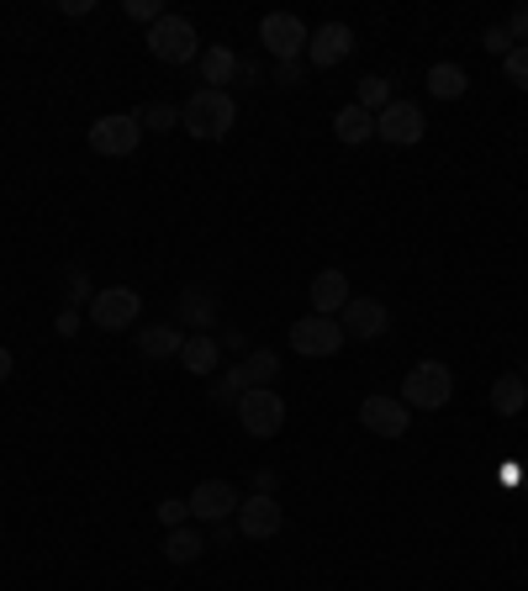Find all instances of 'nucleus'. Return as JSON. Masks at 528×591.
Segmentation results:
<instances>
[{
	"mask_svg": "<svg viewBox=\"0 0 528 591\" xmlns=\"http://www.w3.org/2000/svg\"><path fill=\"white\" fill-rule=\"evenodd\" d=\"M138 307H143V296H138L132 285H106V291H95V301H90V322L106 327V333H123V327L138 322Z\"/></svg>",
	"mask_w": 528,
	"mask_h": 591,
	"instance_id": "obj_7",
	"label": "nucleus"
},
{
	"mask_svg": "<svg viewBox=\"0 0 528 591\" xmlns=\"http://www.w3.org/2000/svg\"><path fill=\"white\" fill-rule=\"evenodd\" d=\"M281 523H285V513H281V502L275 497H248V502H239V534L244 539H275L281 534Z\"/></svg>",
	"mask_w": 528,
	"mask_h": 591,
	"instance_id": "obj_14",
	"label": "nucleus"
},
{
	"mask_svg": "<svg viewBox=\"0 0 528 591\" xmlns=\"http://www.w3.org/2000/svg\"><path fill=\"white\" fill-rule=\"evenodd\" d=\"M349 307V275L344 270H323V275L312 280V312L318 317H333Z\"/></svg>",
	"mask_w": 528,
	"mask_h": 591,
	"instance_id": "obj_15",
	"label": "nucleus"
},
{
	"mask_svg": "<svg viewBox=\"0 0 528 591\" xmlns=\"http://www.w3.org/2000/svg\"><path fill=\"white\" fill-rule=\"evenodd\" d=\"M138 143H143V121L138 117H101L90 127V149L101 158H127L138 154Z\"/></svg>",
	"mask_w": 528,
	"mask_h": 591,
	"instance_id": "obj_9",
	"label": "nucleus"
},
{
	"mask_svg": "<svg viewBox=\"0 0 528 591\" xmlns=\"http://www.w3.org/2000/svg\"><path fill=\"white\" fill-rule=\"evenodd\" d=\"M233 79H239V53H233L228 42L202 48V85L206 90H222V85H233Z\"/></svg>",
	"mask_w": 528,
	"mask_h": 591,
	"instance_id": "obj_16",
	"label": "nucleus"
},
{
	"mask_svg": "<svg viewBox=\"0 0 528 591\" xmlns=\"http://www.w3.org/2000/svg\"><path fill=\"white\" fill-rule=\"evenodd\" d=\"M233 534H239V523H211V539H206V550H228V544H233Z\"/></svg>",
	"mask_w": 528,
	"mask_h": 591,
	"instance_id": "obj_33",
	"label": "nucleus"
},
{
	"mask_svg": "<svg viewBox=\"0 0 528 591\" xmlns=\"http://www.w3.org/2000/svg\"><path fill=\"white\" fill-rule=\"evenodd\" d=\"M185 502H191V517H206V523H228V517H239V491H233L228 480H202Z\"/></svg>",
	"mask_w": 528,
	"mask_h": 591,
	"instance_id": "obj_13",
	"label": "nucleus"
},
{
	"mask_svg": "<svg viewBox=\"0 0 528 591\" xmlns=\"http://www.w3.org/2000/svg\"><path fill=\"white\" fill-rule=\"evenodd\" d=\"M502 69H507V79H513L518 90H528V48H513V53L502 59Z\"/></svg>",
	"mask_w": 528,
	"mask_h": 591,
	"instance_id": "obj_30",
	"label": "nucleus"
},
{
	"mask_svg": "<svg viewBox=\"0 0 528 591\" xmlns=\"http://www.w3.org/2000/svg\"><path fill=\"white\" fill-rule=\"evenodd\" d=\"M481 48H487V53H497V59H507V53H513L507 27H487V33H481Z\"/></svg>",
	"mask_w": 528,
	"mask_h": 591,
	"instance_id": "obj_31",
	"label": "nucleus"
},
{
	"mask_svg": "<svg viewBox=\"0 0 528 591\" xmlns=\"http://www.w3.org/2000/svg\"><path fill=\"white\" fill-rule=\"evenodd\" d=\"M507 38H513V48H528V5H518L507 16Z\"/></svg>",
	"mask_w": 528,
	"mask_h": 591,
	"instance_id": "obj_32",
	"label": "nucleus"
},
{
	"mask_svg": "<svg viewBox=\"0 0 528 591\" xmlns=\"http://www.w3.org/2000/svg\"><path fill=\"white\" fill-rule=\"evenodd\" d=\"M211 317H217V301L206 296L202 285L180 291V322H185V327H196V333H206V327H211Z\"/></svg>",
	"mask_w": 528,
	"mask_h": 591,
	"instance_id": "obj_22",
	"label": "nucleus"
},
{
	"mask_svg": "<svg viewBox=\"0 0 528 591\" xmlns=\"http://www.w3.org/2000/svg\"><path fill=\"white\" fill-rule=\"evenodd\" d=\"M275 370H281V355H275V349H254V355L244 359L248 386H265V381H275Z\"/></svg>",
	"mask_w": 528,
	"mask_h": 591,
	"instance_id": "obj_26",
	"label": "nucleus"
},
{
	"mask_svg": "<svg viewBox=\"0 0 528 591\" xmlns=\"http://www.w3.org/2000/svg\"><path fill=\"white\" fill-rule=\"evenodd\" d=\"M185 517H191V502H180V497H164V502H159V523H164V528H185Z\"/></svg>",
	"mask_w": 528,
	"mask_h": 591,
	"instance_id": "obj_29",
	"label": "nucleus"
},
{
	"mask_svg": "<svg viewBox=\"0 0 528 591\" xmlns=\"http://www.w3.org/2000/svg\"><path fill=\"white\" fill-rule=\"evenodd\" d=\"M123 11H127V22H149V27L164 16L159 0H123Z\"/></svg>",
	"mask_w": 528,
	"mask_h": 591,
	"instance_id": "obj_28",
	"label": "nucleus"
},
{
	"mask_svg": "<svg viewBox=\"0 0 528 591\" xmlns=\"http://www.w3.org/2000/svg\"><path fill=\"white\" fill-rule=\"evenodd\" d=\"M64 280H69V301H95V296H90V280H85L80 270H69Z\"/></svg>",
	"mask_w": 528,
	"mask_h": 591,
	"instance_id": "obj_35",
	"label": "nucleus"
},
{
	"mask_svg": "<svg viewBox=\"0 0 528 591\" xmlns=\"http://www.w3.org/2000/svg\"><path fill=\"white\" fill-rule=\"evenodd\" d=\"M333 132H338V143H349V149H360L375 138V117L360 112V106H344L338 117H333Z\"/></svg>",
	"mask_w": 528,
	"mask_h": 591,
	"instance_id": "obj_19",
	"label": "nucleus"
},
{
	"mask_svg": "<svg viewBox=\"0 0 528 591\" xmlns=\"http://www.w3.org/2000/svg\"><path fill=\"white\" fill-rule=\"evenodd\" d=\"M360 423L375 438H402L412 428V407H407L402 396H365L360 401Z\"/></svg>",
	"mask_w": 528,
	"mask_h": 591,
	"instance_id": "obj_10",
	"label": "nucleus"
},
{
	"mask_svg": "<svg viewBox=\"0 0 528 591\" xmlns=\"http://www.w3.org/2000/svg\"><path fill=\"white\" fill-rule=\"evenodd\" d=\"M338 317H344V338H360V344L381 338V333L391 327V307L375 301V296H349V307Z\"/></svg>",
	"mask_w": 528,
	"mask_h": 591,
	"instance_id": "obj_11",
	"label": "nucleus"
},
{
	"mask_svg": "<svg viewBox=\"0 0 528 591\" xmlns=\"http://www.w3.org/2000/svg\"><path fill=\"white\" fill-rule=\"evenodd\" d=\"M465 85H471V75H465L460 64H434V69H428V95H434V101H460Z\"/></svg>",
	"mask_w": 528,
	"mask_h": 591,
	"instance_id": "obj_21",
	"label": "nucleus"
},
{
	"mask_svg": "<svg viewBox=\"0 0 528 591\" xmlns=\"http://www.w3.org/2000/svg\"><path fill=\"white\" fill-rule=\"evenodd\" d=\"M222 344H228V349H248V333H239V327H228V333H222Z\"/></svg>",
	"mask_w": 528,
	"mask_h": 591,
	"instance_id": "obj_37",
	"label": "nucleus"
},
{
	"mask_svg": "<svg viewBox=\"0 0 528 591\" xmlns=\"http://www.w3.org/2000/svg\"><path fill=\"white\" fill-rule=\"evenodd\" d=\"M149 53H154L159 64H196V59H202V38H196V27H191L185 16H169V11H164L159 22L149 27Z\"/></svg>",
	"mask_w": 528,
	"mask_h": 591,
	"instance_id": "obj_2",
	"label": "nucleus"
},
{
	"mask_svg": "<svg viewBox=\"0 0 528 591\" xmlns=\"http://www.w3.org/2000/svg\"><path fill=\"white\" fill-rule=\"evenodd\" d=\"M423 106L417 101H391L381 117H375V138L381 143H391V149H412V143H423Z\"/></svg>",
	"mask_w": 528,
	"mask_h": 591,
	"instance_id": "obj_8",
	"label": "nucleus"
},
{
	"mask_svg": "<svg viewBox=\"0 0 528 591\" xmlns=\"http://www.w3.org/2000/svg\"><path fill=\"white\" fill-rule=\"evenodd\" d=\"M449 396H454V370L439 364V359H423V364H412L402 381V401L407 407H423V412H434V407H445Z\"/></svg>",
	"mask_w": 528,
	"mask_h": 591,
	"instance_id": "obj_3",
	"label": "nucleus"
},
{
	"mask_svg": "<svg viewBox=\"0 0 528 591\" xmlns=\"http://www.w3.org/2000/svg\"><path fill=\"white\" fill-rule=\"evenodd\" d=\"M254 486H259V491L270 497V491H275V471H254Z\"/></svg>",
	"mask_w": 528,
	"mask_h": 591,
	"instance_id": "obj_38",
	"label": "nucleus"
},
{
	"mask_svg": "<svg viewBox=\"0 0 528 591\" xmlns=\"http://www.w3.org/2000/svg\"><path fill=\"white\" fill-rule=\"evenodd\" d=\"M491 407H497V417H518L528 407V375H497L491 381Z\"/></svg>",
	"mask_w": 528,
	"mask_h": 591,
	"instance_id": "obj_17",
	"label": "nucleus"
},
{
	"mask_svg": "<svg viewBox=\"0 0 528 591\" xmlns=\"http://www.w3.org/2000/svg\"><path fill=\"white\" fill-rule=\"evenodd\" d=\"M233 121H239V106H233V95L228 90H196L185 106H180V127L191 132V138H202V143H222L228 132H233Z\"/></svg>",
	"mask_w": 528,
	"mask_h": 591,
	"instance_id": "obj_1",
	"label": "nucleus"
},
{
	"mask_svg": "<svg viewBox=\"0 0 528 591\" xmlns=\"http://www.w3.org/2000/svg\"><path fill=\"white\" fill-rule=\"evenodd\" d=\"M275 85H281V90L301 85V59H291V64H275Z\"/></svg>",
	"mask_w": 528,
	"mask_h": 591,
	"instance_id": "obj_34",
	"label": "nucleus"
},
{
	"mask_svg": "<svg viewBox=\"0 0 528 591\" xmlns=\"http://www.w3.org/2000/svg\"><path fill=\"white\" fill-rule=\"evenodd\" d=\"M180 349H185V338H180V327H169V322H154V327L138 333V355L143 359H175Z\"/></svg>",
	"mask_w": 528,
	"mask_h": 591,
	"instance_id": "obj_18",
	"label": "nucleus"
},
{
	"mask_svg": "<svg viewBox=\"0 0 528 591\" xmlns=\"http://www.w3.org/2000/svg\"><path fill=\"white\" fill-rule=\"evenodd\" d=\"M360 112H370V117H381L386 106H391V79H381V75H365L360 79V101H355Z\"/></svg>",
	"mask_w": 528,
	"mask_h": 591,
	"instance_id": "obj_25",
	"label": "nucleus"
},
{
	"mask_svg": "<svg viewBox=\"0 0 528 591\" xmlns=\"http://www.w3.org/2000/svg\"><path fill=\"white\" fill-rule=\"evenodd\" d=\"M138 121H143V132H175V127H180V112H175L169 101H154V106L138 112Z\"/></svg>",
	"mask_w": 528,
	"mask_h": 591,
	"instance_id": "obj_27",
	"label": "nucleus"
},
{
	"mask_svg": "<svg viewBox=\"0 0 528 591\" xmlns=\"http://www.w3.org/2000/svg\"><path fill=\"white\" fill-rule=\"evenodd\" d=\"M244 391H248L244 364H233V370H222V375L211 381V401H217V407H239V396Z\"/></svg>",
	"mask_w": 528,
	"mask_h": 591,
	"instance_id": "obj_24",
	"label": "nucleus"
},
{
	"mask_svg": "<svg viewBox=\"0 0 528 591\" xmlns=\"http://www.w3.org/2000/svg\"><path fill=\"white\" fill-rule=\"evenodd\" d=\"M0 381H11V349L0 344Z\"/></svg>",
	"mask_w": 528,
	"mask_h": 591,
	"instance_id": "obj_39",
	"label": "nucleus"
},
{
	"mask_svg": "<svg viewBox=\"0 0 528 591\" xmlns=\"http://www.w3.org/2000/svg\"><path fill=\"white\" fill-rule=\"evenodd\" d=\"M59 333L75 338V333H80V312H59Z\"/></svg>",
	"mask_w": 528,
	"mask_h": 591,
	"instance_id": "obj_36",
	"label": "nucleus"
},
{
	"mask_svg": "<svg viewBox=\"0 0 528 591\" xmlns=\"http://www.w3.org/2000/svg\"><path fill=\"white\" fill-rule=\"evenodd\" d=\"M217 355H222V338H206V333H196V338H185L180 364H185L191 375H211V370H217Z\"/></svg>",
	"mask_w": 528,
	"mask_h": 591,
	"instance_id": "obj_20",
	"label": "nucleus"
},
{
	"mask_svg": "<svg viewBox=\"0 0 528 591\" xmlns=\"http://www.w3.org/2000/svg\"><path fill=\"white\" fill-rule=\"evenodd\" d=\"M291 349L307 359H333L344 349V322L338 317H301V322H291Z\"/></svg>",
	"mask_w": 528,
	"mask_h": 591,
	"instance_id": "obj_5",
	"label": "nucleus"
},
{
	"mask_svg": "<svg viewBox=\"0 0 528 591\" xmlns=\"http://www.w3.org/2000/svg\"><path fill=\"white\" fill-rule=\"evenodd\" d=\"M206 539L196 528H169V539H164V560L169 565H191V560H202Z\"/></svg>",
	"mask_w": 528,
	"mask_h": 591,
	"instance_id": "obj_23",
	"label": "nucleus"
},
{
	"mask_svg": "<svg viewBox=\"0 0 528 591\" xmlns=\"http://www.w3.org/2000/svg\"><path fill=\"white\" fill-rule=\"evenodd\" d=\"M239 423H244L254 438H275L285 428V401L270 386H248L239 396Z\"/></svg>",
	"mask_w": 528,
	"mask_h": 591,
	"instance_id": "obj_6",
	"label": "nucleus"
},
{
	"mask_svg": "<svg viewBox=\"0 0 528 591\" xmlns=\"http://www.w3.org/2000/svg\"><path fill=\"white\" fill-rule=\"evenodd\" d=\"M307 22L301 16H291V11H270L265 22H259V42H265V53L275 59V64H291V59H307Z\"/></svg>",
	"mask_w": 528,
	"mask_h": 591,
	"instance_id": "obj_4",
	"label": "nucleus"
},
{
	"mask_svg": "<svg viewBox=\"0 0 528 591\" xmlns=\"http://www.w3.org/2000/svg\"><path fill=\"white\" fill-rule=\"evenodd\" d=\"M355 53V33L344 27V22H323L312 38H307V64L312 69H333V64H344Z\"/></svg>",
	"mask_w": 528,
	"mask_h": 591,
	"instance_id": "obj_12",
	"label": "nucleus"
}]
</instances>
